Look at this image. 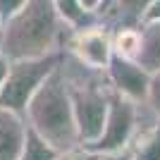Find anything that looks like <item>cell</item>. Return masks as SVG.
I'll list each match as a JSON object with an SVG mask.
<instances>
[{
  "mask_svg": "<svg viewBox=\"0 0 160 160\" xmlns=\"http://www.w3.org/2000/svg\"><path fill=\"white\" fill-rule=\"evenodd\" d=\"M72 27L62 22L53 0H29L12 17L2 22L0 53L10 60L43 58L65 50Z\"/></svg>",
  "mask_w": 160,
  "mask_h": 160,
  "instance_id": "6da1fadb",
  "label": "cell"
},
{
  "mask_svg": "<svg viewBox=\"0 0 160 160\" xmlns=\"http://www.w3.org/2000/svg\"><path fill=\"white\" fill-rule=\"evenodd\" d=\"M24 120L29 129L41 134L60 153L81 146L72 110V96H69V86L60 65L48 74V79L31 96L24 110Z\"/></svg>",
  "mask_w": 160,
  "mask_h": 160,
  "instance_id": "7a4b0ae2",
  "label": "cell"
},
{
  "mask_svg": "<svg viewBox=\"0 0 160 160\" xmlns=\"http://www.w3.org/2000/svg\"><path fill=\"white\" fill-rule=\"evenodd\" d=\"M60 67L65 72L69 96H72V110L74 120H77L79 141L81 146H91L105 127L108 108H110V98H112L110 81H108L105 72L86 67L67 50L62 53Z\"/></svg>",
  "mask_w": 160,
  "mask_h": 160,
  "instance_id": "3957f363",
  "label": "cell"
},
{
  "mask_svg": "<svg viewBox=\"0 0 160 160\" xmlns=\"http://www.w3.org/2000/svg\"><path fill=\"white\" fill-rule=\"evenodd\" d=\"M62 53H50L43 58H27V60H12L5 84L0 88V108L22 112L27 110V103L38 91V86L48 79V74L60 65Z\"/></svg>",
  "mask_w": 160,
  "mask_h": 160,
  "instance_id": "277c9868",
  "label": "cell"
},
{
  "mask_svg": "<svg viewBox=\"0 0 160 160\" xmlns=\"http://www.w3.org/2000/svg\"><path fill=\"white\" fill-rule=\"evenodd\" d=\"M136 129H139V103L112 91L105 127L98 139L86 148L93 153H122L129 148Z\"/></svg>",
  "mask_w": 160,
  "mask_h": 160,
  "instance_id": "5b68a950",
  "label": "cell"
},
{
  "mask_svg": "<svg viewBox=\"0 0 160 160\" xmlns=\"http://www.w3.org/2000/svg\"><path fill=\"white\" fill-rule=\"evenodd\" d=\"M65 50L91 69L105 72V67L112 60V31L100 22L84 29H72Z\"/></svg>",
  "mask_w": 160,
  "mask_h": 160,
  "instance_id": "8992f818",
  "label": "cell"
},
{
  "mask_svg": "<svg viewBox=\"0 0 160 160\" xmlns=\"http://www.w3.org/2000/svg\"><path fill=\"white\" fill-rule=\"evenodd\" d=\"M105 77L115 93L124 96L134 103H146L151 72L146 67H141L139 60H129V58L112 53V60L105 67Z\"/></svg>",
  "mask_w": 160,
  "mask_h": 160,
  "instance_id": "52a82bcc",
  "label": "cell"
},
{
  "mask_svg": "<svg viewBox=\"0 0 160 160\" xmlns=\"http://www.w3.org/2000/svg\"><path fill=\"white\" fill-rule=\"evenodd\" d=\"M153 0H103L98 7V19L110 31L117 27H141V17Z\"/></svg>",
  "mask_w": 160,
  "mask_h": 160,
  "instance_id": "ba28073f",
  "label": "cell"
},
{
  "mask_svg": "<svg viewBox=\"0 0 160 160\" xmlns=\"http://www.w3.org/2000/svg\"><path fill=\"white\" fill-rule=\"evenodd\" d=\"M29 124L22 112L0 108V160H19Z\"/></svg>",
  "mask_w": 160,
  "mask_h": 160,
  "instance_id": "9c48e42d",
  "label": "cell"
},
{
  "mask_svg": "<svg viewBox=\"0 0 160 160\" xmlns=\"http://www.w3.org/2000/svg\"><path fill=\"white\" fill-rule=\"evenodd\" d=\"M139 65L146 67L148 72H158V69H160V22L141 24Z\"/></svg>",
  "mask_w": 160,
  "mask_h": 160,
  "instance_id": "30bf717a",
  "label": "cell"
},
{
  "mask_svg": "<svg viewBox=\"0 0 160 160\" xmlns=\"http://www.w3.org/2000/svg\"><path fill=\"white\" fill-rule=\"evenodd\" d=\"M127 153L132 160H160V124L139 129L134 134Z\"/></svg>",
  "mask_w": 160,
  "mask_h": 160,
  "instance_id": "8fae6325",
  "label": "cell"
},
{
  "mask_svg": "<svg viewBox=\"0 0 160 160\" xmlns=\"http://www.w3.org/2000/svg\"><path fill=\"white\" fill-rule=\"evenodd\" d=\"M58 14L62 17L65 24H69L72 29H84L91 27V24H98V14L88 12L86 7L81 5V0H53Z\"/></svg>",
  "mask_w": 160,
  "mask_h": 160,
  "instance_id": "7c38bea8",
  "label": "cell"
},
{
  "mask_svg": "<svg viewBox=\"0 0 160 160\" xmlns=\"http://www.w3.org/2000/svg\"><path fill=\"white\" fill-rule=\"evenodd\" d=\"M112 53L139 60L141 53V27H117L112 29Z\"/></svg>",
  "mask_w": 160,
  "mask_h": 160,
  "instance_id": "4fadbf2b",
  "label": "cell"
},
{
  "mask_svg": "<svg viewBox=\"0 0 160 160\" xmlns=\"http://www.w3.org/2000/svg\"><path fill=\"white\" fill-rule=\"evenodd\" d=\"M58 158H60V151L55 146H50L41 134H36L33 129H29L19 160H58Z\"/></svg>",
  "mask_w": 160,
  "mask_h": 160,
  "instance_id": "5bb4252c",
  "label": "cell"
},
{
  "mask_svg": "<svg viewBox=\"0 0 160 160\" xmlns=\"http://www.w3.org/2000/svg\"><path fill=\"white\" fill-rule=\"evenodd\" d=\"M146 105L160 117V69H158V72H151V79H148V93H146Z\"/></svg>",
  "mask_w": 160,
  "mask_h": 160,
  "instance_id": "9a60e30c",
  "label": "cell"
},
{
  "mask_svg": "<svg viewBox=\"0 0 160 160\" xmlns=\"http://www.w3.org/2000/svg\"><path fill=\"white\" fill-rule=\"evenodd\" d=\"M58 160H96V153L88 151L86 146H77V148H69V151L60 153Z\"/></svg>",
  "mask_w": 160,
  "mask_h": 160,
  "instance_id": "2e32d148",
  "label": "cell"
},
{
  "mask_svg": "<svg viewBox=\"0 0 160 160\" xmlns=\"http://www.w3.org/2000/svg\"><path fill=\"white\" fill-rule=\"evenodd\" d=\"M29 0H0V17L7 19V17H12L19 7H24Z\"/></svg>",
  "mask_w": 160,
  "mask_h": 160,
  "instance_id": "e0dca14e",
  "label": "cell"
},
{
  "mask_svg": "<svg viewBox=\"0 0 160 160\" xmlns=\"http://www.w3.org/2000/svg\"><path fill=\"white\" fill-rule=\"evenodd\" d=\"M148 22H160V0H153L146 7V12L141 17V24H148Z\"/></svg>",
  "mask_w": 160,
  "mask_h": 160,
  "instance_id": "ac0fdd59",
  "label": "cell"
},
{
  "mask_svg": "<svg viewBox=\"0 0 160 160\" xmlns=\"http://www.w3.org/2000/svg\"><path fill=\"white\" fill-rule=\"evenodd\" d=\"M10 58H7L5 53H0V88H2V84H5V77H7V72H10Z\"/></svg>",
  "mask_w": 160,
  "mask_h": 160,
  "instance_id": "d6986e66",
  "label": "cell"
},
{
  "mask_svg": "<svg viewBox=\"0 0 160 160\" xmlns=\"http://www.w3.org/2000/svg\"><path fill=\"white\" fill-rule=\"evenodd\" d=\"M96 160H129V153L122 151V153H96Z\"/></svg>",
  "mask_w": 160,
  "mask_h": 160,
  "instance_id": "ffe728a7",
  "label": "cell"
},
{
  "mask_svg": "<svg viewBox=\"0 0 160 160\" xmlns=\"http://www.w3.org/2000/svg\"><path fill=\"white\" fill-rule=\"evenodd\" d=\"M81 5L86 7L88 12H98V7L103 5V0H81Z\"/></svg>",
  "mask_w": 160,
  "mask_h": 160,
  "instance_id": "44dd1931",
  "label": "cell"
},
{
  "mask_svg": "<svg viewBox=\"0 0 160 160\" xmlns=\"http://www.w3.org/2000/svg\"><path fill=\"white\" fill-rule=\"evenodd\" d=\"M2 22H5V19H2V17H0V31H2Z\"/></svg>",
  "mask_w": 160,
  "mask_h": 160,
  "instance_id": "7402d4cb",
  "label": "cell"
},
{
  "mask_svg": "<svg viewBox=\"0 0 160 160\" xmlns=\"http://www.w3.org/2000/svg\"><path fill=\"white\" fill-rule=\"evenodd\" d=\"M129 160H132V158H129Z\"/></svg>",
  "mask_w": 160,
  "mask_h": 160,
  "instance_id": "603a6c76",
  "label": "cell"
}]
</instances>
